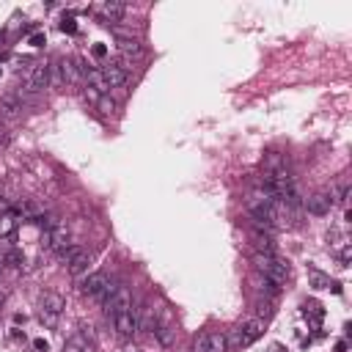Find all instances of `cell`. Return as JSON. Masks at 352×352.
I'll return each instance as SVG.
<instances>
[{
    "instance_id": "obj_18",
    "label": "cell",
    "mask_w": 352,
    "mask_h": 352,
    "mask_svg": "<svg viewBox=\"0 0 352 352\" xmlns=\"http://www.w3.org/2000/svg\"><path fill=\"white\" fill-rule=\"evenodd\" d=\"M151 333H154V338H157L160 344H165V347H168V344H173V336H176V330H173L171 322H168V316L157 322V327H154Z\"/></svg>"
},
{
    "instance_id": "obj_15",
    "label": "cell",
    "mask_w": 352,
    "mask_h": 352,
    "mask_svg": "<svg viewBox=\"0 0 352 352\" xmlns=\"http://www.w3.org/2000/svg\"><path fill=\"white\" fill-rule=\"evenodd\" d=\"M250 239H253V248L256 253H275V239L270 231H250Z\"/></svg>"
},
{
    "instance_id": "obj_4",
    "label": "cell",
    "mask_w": 352,
    "mask_h": 352,
    "mask_svg": "<svg viewBox=\"0 0 352 352\" xmlns=\"http://www.w3.org/2000/svg\"><path fill=\"white\" fill-rule=\"evenodd\" d=\"M69 239H72V231H69V226H66V223H58L55 228L44 231V237H42V248L61 253L63 248H69Z\"/></svg>"
},
{
    "instance_id": "obj_34",
    "label": "cell",
    "mask_w": 352,
    "mask_h": 352,
    "mask_svg": "<svg viewBox=\"0 0 352 352\" xmlns=\"http://www.w3.org/2000/svg\"><path fill=\"white\" fill-rule=\"evenodd\" d=\"M83 94H85L88 102H94V105H97V102H99V97H102V94H97L94 88H88V85H85V91H83Z\"/></svg>"
},
{
    "instance_id": "obj_37",
    "label": "cell",
    "mask_w": 352,
    "mask_h": 352,
    "mask_svg": "<svg viewBox=\"0 0 352 352\" xmlns=\"http://www.w3.org/2000/svg\"><path fill=\"white\" fill-rule=\"evenodd\" d=\"M270 352H284V347H281V344H273V347H270Z\"/></svg>"
},
{
    "instance_id": "obj_10",
    "label": "cell",
    "mask_w": 352,
    "mask_h": 352,
    "mask_svg": "<svg viewBox=\"0 0 352 352\" xmlns=\"http://www.w3.org/2000/svg\"><path fill=\"white\" fill-rule=\"evenodd\" d=\"M63 308H66V300H63L58 292H44V295L39 297V311H47V314H52V316H61Z\"/></svg>"
},
{
    "instance_id": "obj_17",
    "label": "cell",
    "mask_w": 352,
    "mask_h": 352,
    "mask_svg": "<svg viewBox=\"0 0 352 352\" xmlns=\"http://www.w3.org/2000/svg\"><path fill=\"white\" fill-rule=\"evenodd\" d=\"M119 52H121V58H127V61L143 58V47H140L138 39H119Z\"/></svg>"
},
{
    "instance_id": "obj_8",
    "label": "cell",
    "mask_w": 352,
    "mask_h": 352,
    "mask_svg": "<svg viewBox=\"0 0 352 352\" xmlns=\"http://www.w3.org/2000/svg\"><path fill=\"white\" fill-rule=\"evenodd\" d=\"M303 207H306L308 215H316V218H325V215H330L333 209V201L327 193H311L308 198H303Z\"/></svg>"
},
{
    "instance_id": "obj_29",
    "label": "cell",
    "mask_w": 352,
    "mask_h": 352,
    "mask_svg": "<svg viewBox=\"0 0 352 352\" xmlns=\"http://www.w3.org/2000/svg\"><path fill=\"white\" fill-rule=\"evenodd\" d=\"M349 256H352V248H349V242H344V248L338 250V261L347 267V264H349Z\"/></svg>"
},
{
    "instance_id": "obj_12",
    "label": "cell",
    "mask_w": 352,
    "mask_h": 352,
    "mask_svg": "<svg viewBox=\"0 0 352 352\" xmlns=\"http://www.w3.org/2000/svg\"><path fill=\"white\" fill-rule=\"evenodd\" d=\"M58 72H61L63 83H80V66H77V58H61L58 61Z\"/></svg>"
},
{
    "instance_id": "obj_36",
    "label": "cell",
    "mask_w": 352,
    "mask_h": 352,
    "mask_svg": "<svg viewBox=\"0 0 352 352\" xmlns=\"http://www.w3.org/2000/svg\"><path fill=\"white\" fill-rule=\"evenodd\" d=\"M336 352H347V341H338L336 344Z\"/></svg>"
},
{
    "instance_id": "obj_27",
    "label": "cell",
    "mask_w": 352,
    "mask_h": 352,
    "mask_svg": "<svg viewBox=\"0 0 352 352\" xmlns=\"http://www.w3.org/2000/svg\"><path fill=\"white\" fill-rule=\"evenodd\" d=\"M273 314H275L273 300H259V319H261V316H264V319H270Z\"/></svg>"
},
{
    "instance_id": "obj_38",
    "label": "cell",
    "mask_w": 352,
    "mask_h": 352,
    "mask_svg": "<svg viewBox=\"0 0 352 352\" xmlns=\"http://www.w3.org/2000/svg\"><path fill=\"white\" fill-rule=\"evenodd\" d=\"M6 267V253H0V270Z\"/></svg>"
},
{
    "instance_id": "obj_25",
    "label": "cell",
    "mask_w": 352,
    "mask_h": 352,
    "mask_svg": "<svg viewBox=\"0 0 352 352\" xmlns=\"http://www.w3.org/2000/svg\"><path fill=\"white\" fill-rule=\"evenodd\" d=\"M97 108L102 110L105 116H113V113H116V108H119V105H116V102H113V99H110V97H99Z\"/></svg>"
},
{
    "instance_id": "obj_3",
    "label": "cell",
    "mask_w": 352,
    "mask_h": 352,
    "mask_svg": "<svg viewBox=\"0 0 352 352\" xmlns=\"http://www.w3.org/2000/svg\"><path fill=\"white\" fill-rule=\"evenodd\" d=\"M116 286H119V284H116V281L110 278L105 270H99V273H91V275H88L80 289H83V295L94 297V300H99V303H105V300H108V297L116 292Z\"/></svg>"
},
{
    "instance_id": "obj_24",
    "label": "cell",
    "mask_w": 352,
    "mask_h": 352,
    "mask_svg": "<svg viewBox=\"0 0 352 352\" xmlns=\"http://www.w3.org/2000/svg\"><path fill=\"white\" fill-rule=\"evenodd\" d=\"M6 267H17V270H22V267H25V253H22L20 248L6 250Z\"/></svg>"
},
{
    "instance_id": "obj_33",
    "label": "cell",
    "mask_w": 352,
    "mask_h": 352,
    "mask_svg": "<svg viewBox=\"0 0 352 352\" xmlns=\"http://www.w3.org/2000/svg\"><path fill=\"white\" fill-rule=\"evenodd\" d=\"M28 42H31L33 47H44V44H47V39H44V33H33V36L28 39Z\"/></svg>"
},
{
    "instance_id": "obj_20",
    "label": "cell",
    "mask_w": 352,
    "mask_h": 352,
    "mask_svg": "<svg viewBox=\"0 0 352 352\" xmlns=\"http://www.w3.org/2000/svg\"><path fill=\"white\" fill-rule=\"evenodd\" d=\"M17 226H20V218H17L11 209H6V212L0 215V237H11V234L17 231Z\"/></svg>"
},
{
    "instance_id": "obj_7",
    "label": "cell",
    "mask_w": 352,
    "mask_h": 352,
    "mask_svg": "<svg viewBox=\"0 0 352 352\" xmlns=\"http://www.w3.org/2000/svg\"><path fill=\"white\" fill-rule=\"evenodd\" d=\"M196 352H228V344H226V333L220 330H207L196 338Z\"/></svg>"
},
{
    "instance_id": "obj_26",
    "label": "cell",
    "mask_w": 352,
    "mask_h": 352,
    "mask_svg": "<svg viewBox=\"0 0 352 352\" xmlns=\"http://www.w3.org/2000/svg\"><path fill=\"white\" fill-rule=\"evenodd\" d=\"M80 250H83V245H69V248H63V250H61V259L69 264V261L74 259V256L80 253Z\"/></svg>"
},
{
    "instance_id": "obj_6",
    "label": "cell",
    "mask_w": 352,
    "mask_h": 352,
    "mask_svg": "<svg viewBox=\"0 0 352 352\" xmlns=\"http://www.w3.org/2000/svg\"><path fill=\"white\" fill-rule=\"evenodd\" d=\"M102 306H105V311H108V316H116V314H121V311H132V292L119 284L116 292L102 303Z\"/></svg>"
},
{
    "instance_id": "obj_32",
    "label": "cell",
    "mask_w": 352,
    "mask_h": 352,
    "mask_svg": "<svg viewBox=\"0 0 352 352\" xmlns=\"http://www.w3.org/2000/svg\"><path fill=\"white\" fill-rule=\"evenodd\" d=\"M39 319H42V322H47V325H58V316H52V314H47V311H39Z\"/></svg>"
},
{
    "instance_id": "obj_14",
    "label": "cell",
    "mask_w": 352,
    "mask_h": 352,
    "mask_svg": "<svg viewBox=\"0 0 352 352\" xmlns=\"http://www.w3.org/2000/svg\"><path fill=\"white\" fill-rule=\"evenodd\" d=\"M97 11L105 22H121L127 14V6L124 3H102V6H97Z\"/></svg>"
},
{
    "instance_id": "obj_9",
    "label": "cell",
    "mask_w": 352,
    "mask_h": 352,
    "mask_svg": "<svg viewBox=\"0 0 352 352\" xmlns=\"http://www.w3.org/2000/svg\"><path fill=\"white\" fill-rule=\"evenodd\" d=\"M113 325L121 338H132L138 333V314L135 311H121V314L113 316Z\"/></svg>"
},
{
    "instance_id": "obj_13",
    "label": "cell",
    "mask_w": 352,
    "mask_h": 352,
    "mask_svg": "<svg viewBox=\"0 0 352 352\" xmlns=\"http://www.w3.org/2000/svg\"><path fill=\"white\" fill-rule=\"evenodd\" d=\"M20 110H22V99L17 94H3L0 97V116L3 119H17Z\"/></svg>"
},
{
    "instance_id": "obj_16",
    "label": "cell",
    "mask_w": 352,
    "mask_h": 352,
    "mask_svg": "<svg viewBox=\"0 0 352 352\" xmlns=\"http://www.w3.org/2000/svg\"><path fill=\"white\" fill-rule=\"evenodd\" d=\"M157 322H160V316H157V308H151V306H143L138 311V330H154L157 327Z\"/></svg>"
},
{
    "instance_id": "obj_11",
    "label": "cell",
    "mask_w": 352,
    "mask_h": 352,
    "mask_svg": "<svg viewBox=\"0 0 352 352\" xmlns=\"http://www.w3.org/2000/svg\"><path fill=\"white\" fill-rule=\"evenodd\" d=\"M102 74H105V80H108L110 91H113V88H124V85H127V80H130V74H127V72H124V69H121L116 61L105 63Z\"/></svg>"
},
{
    "instance_id": "obj_23",
    "label": "cell",
    "mask_w": 352,
    "mask_h": 352,
    "mask_svg": "<svg viewBox=\"0 0 352 352\" xmlns=\"http://www.w3.org/2000/svg\"><path fill=\"white\" fill-rule=\"evenodd\" d=\"M303 314L311 316V319H314V325H319L322 316H325V308H322L316 300H308V303H303Z\"/></svg>"
},
{
    "instance_id": "obj_2",
    "label": "cell",
    "mask_w": 352,
    "mask_h": 352,
    "mask_svg": "<svg viewBox=\"0 0 352 352\" xmlns=\"http://www.w3.org/2000/svg\"><path fill=\"white\" fill-rule=\"evenodd\" d=\"M261 333H264V319L253 316V319L242 322L239 327L228 330L226 344H228V349H242V347H250L253 341H259V338H261Z\"/></svg>"
},
{
    "instance_id": "obj_31",
    "label": "cell",
    "mask_w": 352,
    "mask_h": 352,
    "mask_svg": "<svg viewBox=\"0 0 352 352\" xmlns=\"http://www.w3.org/2000/svg\"><path fill=\"white\" fill-rule=\"evenodd\" d=\"M91 55L94 58H105V55H108V47H105V44H94L91 47Z\"/></svg>"
},
{
    "instance_id": "obj_5",
    "label": "cell",
    "mask_w": 352,
    "mask_h": 352,
    "mask_svg": "<svg viewBox=\"0 0 352 352\" xmlns=\"http://www.w3.org/2000/svg\"><path fill=\"white\" fill-rule=\"evenodd\" d=\"M47 85H50V63L39 61L36 66H31L28 74H25V91L36 94V91H44Z\"/></svg>"
},
{
    "instance_id": "obj_21",
    "label": "cell",
    "mask_w": 352,
    "mask_h": 352,
    "mask_svg": "<svg viewBox=\"0 0 352 352\" xmlns=\"http://www.w3.org/2000/svg\"><path fill=\"white\" fill-rule=\"evenodd\" d=\"M88 264H91V253L83 248L72 261H69V273H72V275H80V273H85V270H88Z\"/></svg>"
},
{
    "instance_id": "obj_19",
    "label": "cell",
    "mask_w": 352,
    "mask_h": 352,
    "mask_svg": "<svg viewBox=\"0 0 352 352\" xmlns=\"http://www.w3.org/2000/svg\"><path fill=\"white\" fill-rule=\"evenodd\" d=\"M308 284L314 286V289H330L336 281H330V275L327 273H322V270H316V267H308Z\"/></svg>"
},
{
    "instance_id": "obj_22",
    "label": "cell",
    "mask_w": 352,
    "mask_h": 352,
    "mask_svg": "<svg viewBox=\"0 0 352 352\" xmlns=\"http://www.w3.org/2000/svg\"><path fill=\"white\" fill-rule=\"evenodd\" d=\"M88 349V341L80 333H74V336H69L66 341H63V352H85Z\"/></svg>"
},
{
    "instance_id": "obj_39",
    "label": "cell",
    "mask_w": 352,
    "mask_h": 352,
    "mask_svg": "<svg viewBox=\"0 0 352 352\" xmlns=\"http://www.w3.org/2000/svg\"><path fill=\"white\" fill-rule=\"evenodd\" d=\"M3 303H6V295H3V292H0V308H3Z\"/></svg>"
},
{
    "instance_id": "obj_35",
    "label": "cell",
    "mask_w": 352,
    "mask_h": 352,
    "mask_svg": "<svg viewBox=\"0 0 352 352\" xmlns=\"http://www.w3.org/2000/svg\"><path fill=\"white\" fill-rule=\"evenodd\" d=\"M80 336H83L85 341H94V327L91 325H83V327H80Z\"/></svg>"
},
{
    "instance_id": "obj_1",
    "label": "cell",
    "mask_w": 352,
    "mask_h": 352,
    "mask_svg": "<svg viewBox=\"0 0 352 352\" xmlns=\"http://www.w3.org/2000/svg\"><path fill=\"white\" fill-rule=\"evenodd\" d=\"M253 267H256V273H259V275L270 278L273 284H278V286H284L286 281H289V275H292L289 261L281 259V256H275V253H253Z\"/></svg>"
},
{
    "instance_id": "obj_30",
    "label": "cell",
    "mask_w": 352,
    "mask_h": 352,
    "mask_svg": "<svg viewBox=\"0 0 352 352\" xmlns=\"http://www.w3.org/2000/svg\"><path fill=\"white\" fill-rule=\"evenodd\" d=\"M33 349L36 352H50V341H47V338H33Z\"/></svg>"
},
{
    "instance_id": "obj_28",
    "label": "cell",
    "mask_w": 352,
    "mask_h": 352,
    "mask_svg": "<svg viewBox=\"0 0 352 352\" xmlns=\"http://www.w3.org/2000/svg\"><path fill=\"white\" fill-rule=\"evenodd\" d=\"M61 31H66V33H77V22H74V17H63Z\"/></svg>"
}]
</instances>
